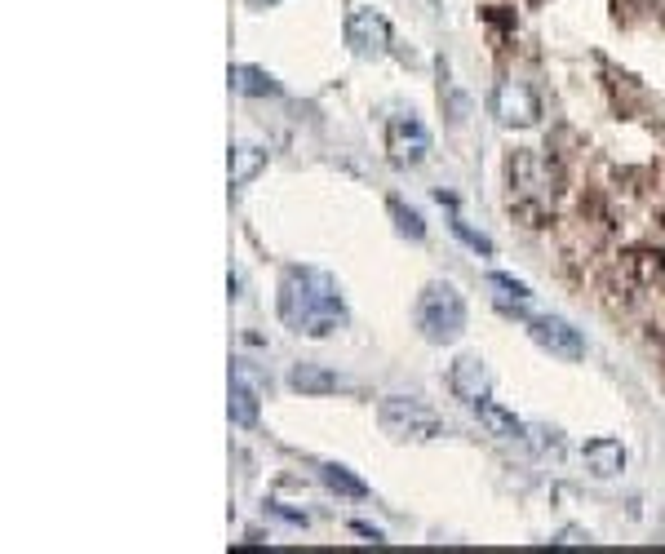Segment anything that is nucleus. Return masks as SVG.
Wrapping results in <instances>:
<instances>
[{
    "instance_id": "nucleus-1",
    "label": "nucleus",
    "mask_w": 665,
    "mask_h": 554,
    "mask_svg": "<svg viewBox=\"0 0 665 554\" xmlns=\"http://www.w3.org/2000/svg\"><path fill=\"white\" fill-rule=\"evenodd\" d=\"M275 311H280V324L298 337H333L351 320L337 280L320 266H284L275 284Z\"/></svg>"
},
{
    "instance_id": "nucleus-10",
    "label": "nucleus",
    "mask_w": 665,
    "mask_h": 554,
    "mask_svg": "<svg viewBox=\"0 0 665 554\" xmlns=\"http://www.w3.org/2000/svg\"><path fill=\"white\" fill-rule=\"evenodd\" d=\"M581 461H586V470L595 479H617V475H626L630 453H626V444H621V439L595 435V439H586V448H581Z\"/></svg>"
},
{
    "instance_id": "nucleus-22",
    "label": "nucleus",
    "mask_w": 665,
    "mask_h": 554,
    "mask_svg": "<svg viewBox=\"0 0 665 554\" xmlns=\"http://www.w3.org/2000/svg\"><path fill=\"white\" fill-rule=\"evenodd\" d=\"M244 5H249V9H275L280 0H244Z\"/></svg>"
},
{
    "instance_id": "nucleus-18",
    "label": "nucleus",
    "mask_w": 665,
    "mask_h": 554,
    "mask_svg": "<svg viewBox=\"0 0 665 554\" xmlns=\"http://www.w3.org/2000/svg\"><path fill=\"white\" fill-rule=\"evenodd\" d=\"M386 213L395 218V231L404 235V240H426V218H422L417 209H408V204L399 200V196L386 200Z\"/></svg>"
},
{
    "instance_id": "nucleus-21",
    "label": "nucleus",
    "mask_w": 665,
    "mask_h": 554,
    "mask_svg": "<svg viewBox=\"0 0 665 554\" xmlns=\"http://www.w3.org/2000/svg\"><path fill=\"white\" fill-rule=\"evenodd\" d=\"M351 532H360V537H368V541H386L382 532H377L373 523H364V519H355V523H351Z\"/></svg>"
},
{
    "instance_id": "nucleus-15",
    "label": "nucleus",
    "mask_w": 665,
    "mask_h": 554,
    "mask_svg": "<svg viewBox=\"0 0 665 554\" xmlns=\"http://www.w3.org/2000/svg\"><path fill=\"white\" fill-rule=\"evenodd\" d=\"M488 289H493V302L501 306V311H510V315H524V306L532 302L528 284L515 280V275H506V271H488Z\"/></svg>"
},
{
    "instance_id": "nucleus-7",
    "label": "nucleus",
    "mask_w": 665,
    "mask_h": 554,
    "mask_svg": "<svg viewBox=\"0 0 665 554\" xmlns=\"http://www.w3.org/2000/svg\"><path fill=\"white\" fill-rule=\"evenodd\" d=\"M493 116L506 129H532L541 120V102L524 80H501L493 89Z\"/></svg>"
},
{
    "instance_id": "nucleus-6",
    "label": "nucleus",
    "mask_w": 665,
    "mask_h": 554,
    "mask_svg": "<svg viewBox=\"0 0 665 554\" xmlns=\"http://www.w3.org/2000/svg\"><path fill=\"white\" fill-rule=\"evenodd\" d=\"M386 151H391V164H399V169H417L431 156V129L413 111H399V116L386 120Z\"/></svg>"
},
{
    "instance_id": "nucleus-8",
    "label": "nucleus",
    "mask_w": 665,
    "mask_h": 554,
    "mask_svg": "<svg viewBox=\"0 0 665 554\" xmlns=\"http://www.w3.org/2000/svg\"><path fill=\"white\" fill-rule=\"evenodd\" d=\"M346 45L360 58H382L391 49V23L377 9H351V18H346Z\"/></svg>"
},
{
    "instance_id": "nucleus-19",
    "label": "nucleus",
    "mask_w": 665,
    "mask_h": 554,
    "mask_svg": "<svg viewBox=\"0 0 665 554\" xmlns=\"http://www.w3.org/2000/svg\"><path fill=\"white\" fill-rule=\"evenodd\" d=\"M453 235H457V240H462V244H466V249H475V253H484V258H493V253H497V244H493V240H488V235H484V231H475V227H466V222H462V218H453Z\"/></svg>"
},
{
    "instance_id": "nucleus-13",
    "label": "nucleus",
    "mask_w": 665,
    "mask_h": 554,
    "mask_svg": "<svg viewBox=\"0 0 665 554\" xmlns=\"http://www.w3.org/2000/svg\"><path fill=\"white\" fill-rule=\"evenodd\" d=\"M470 413H475V422L488 430V435H497V439H528V426L519 422L510 408H501V404H493V399H475L470 404Z\"/></svg>"
},
{
    "instance_id": "nucleus-16",
    "label": "nucleus",
    "mask_w": 665,
    "mask_h": 554,
    "mask_svg": "<svg viewBox=\"0 0 665 554\" xmlns=\"http://www.w3.org/2000/svg\"><path fill=\"white\" fill-rule=\"evenodd\" d=\"M262 169H266V147H258V142H235L231 147V187H249Z\"/></svg>"
},
{
    "instance_id": "nucleus-20",
    "label": "nucleus",
    "mask_w": 665,
    "mask_h": 554,
    "mask_svg": "<svg viewBox=\"0 0 665 554\" xmlns=\"http://www.w3.org/2000/svg\"><path fill=\"white\" fill-rule=\"evenodd\" d=\"M266 515L284 519V523H289V528H306V523H311V519L302 515V510H289V506H284V501H266Z\"/></svg>"
},
{
    "instance_id": "nucleus-2",
    "label": "nucleus",
    "mask_w": 665,
    "mask_h": 554,
    "mask_svg": "<svg viewBox=\"0 0 665 554\" xmlns=\"http://www.w3.org/2000/svg\"><path fill=\"white\" fill-rule=\"evenodd\" d=\"M506 178H510V209L519 218H528V227H541L555 213V169L532 151H515L506 160Z\"/></svg>"
},
{
    "instance_id": "nucleus-11",
    "label": "nucleus",
    "mask_w": 665,
    "mask_h": 554,
    "mask_svg": "<svg viewBox=\"0 0 665 554\" xmlns=\"http://www.w3.org/2000/svg\"><path fill=\"white\" fill-rule=\"evenodd\" d=\"M448 386H453V395L462 399V404H475V399L488 395L493 373H488V364L479 355H462V359H453V368H448Z\"/></svg>"
},
{
    "instance_id": "nucleus-3",
    "label": "nucleus",
    "mask_w": 665,
    "mask_h": 554,
    "mask_svg": "<svg viewBox=\"0 0 665 554\" xmlns=\"http://www.w3.org/2000/svg\"><path fill=\"white\" fill-rule=\"evenodd\" d=\"M413 324L431 346H453L457 337L466 333V297L457 293V284L431 280L422 293H417Z\"/></svg>"
},
{
    "instance_id": "nucleus-9",
    "label": "nucleus",
    "mask_w": 665,
    "mask_h": 554,
    "mask_svg": "<svg viewBox=\"0 0 665 554\" xmlns=\"http://www.w3.org/2000/svg\"><path fill=\"white\" fill-rule=\"evenodd\" d=\"M227 413H231V422L240 426V430H253V426H258L262 391H258V382H253V373H249V364H244V359H235V364H231V399H227Z\"/></svg>"
},
{
    "instance_id": "nucleus-12",
    "label": "nucleus",
    "mask_w": 665,
    "mask_h": 554,
    "mask_svg": "<svg viewBox=\"0 0 665 554\" xmlns=\"http://www.w3.org/2000/svg\"><path fill=\"white\" fill-rule=\"evenodd\" d=\"M289 391H298L306 399H324V395L342 391V377H337L329 364H320V359H298V364L289 368Z\"/></svg>"
},
{
    "instance_id": "nucleus-14",
    "label": "nucleus",
    "mask_w": 665,
    "mask_h": 554,
    "mask_svg": "<svg viewBox=\"0 0 665 554\" xmlns=\"http://www.w3.org/2000/svg\"><path fill=\"white\" fill-rule=\"evenodd\" d=\"M227 80H231V89H235V94H244V98H280V94H284V89H280V80H275L266 67L235 63V67L227 71Z\"/></svg>"
},
{
    "instance_id": "nucleus-4",
    "label": "nucleus",
    "mask_w": 665,
    "mask_h": 554,
    "mask_svg": "<svg viewBox=\"0 0 665 554\" xmlns=\"http://www.w3.org/2000/svg\"><path fill=\"white\" fill-rule=\"evenodd\" d=\"M377 422L399 444H431V439H439L448 430L435 408H426L422 399H408V395H386L377 404Z\"/></svg>"
},
{
    "instance_id": "nucleus-17",
    "label": "nucleus",
    "mask_w": 665,
    "mask_h": 554,
    "mask_svg": "<svg viewBox=\"0 0 665 554\" xmlns=\"http://www.w3.org/2000/svg\"><path fill=\"white\" fill-rule=\"evenodd\" d=\"M320 484L337 492V497H351V501H364L368 497V484L360 475H355L351 466H342V461H324L320 466Z\"/></svg>"
},
{
    "instance_id": "nucleus-5",
    "label": "nucleus",
    "mask_w": 665,
    "mask_h": 554,
    "mask_svg": "<svg viewBox=\"0 0 665 554\" xmlns=\"http://www.w3.org/2000/svg\"><path fill=\"white\" fill-rule=\"evenodd\" d=\"M528 337L550 359H564V364L586 359V337H581V328L564 320V315H528Z\"/></svg>"
}]
</instances>
